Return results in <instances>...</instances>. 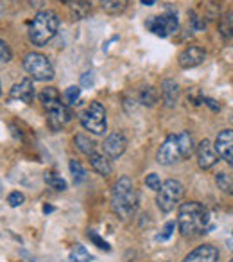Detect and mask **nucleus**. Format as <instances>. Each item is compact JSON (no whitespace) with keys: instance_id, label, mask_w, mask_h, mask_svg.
<instances>
[{"instance_id":"f257e3e1","label":"nucleus","mask_w":233,"mask_h":262,"mask_svg":"<svg viewBox=\"0 0 233 262\" xmlns=\"http://www.w3.org/2000/svg\"><path fill=\"white\" fill-rule=\"evenodd\" d=\"M138 208V192L133 185L131 178L122 176L115 181L111 190V210L122 221L131 219Z\"/></svg>"},{"instance_id":"f03ea898","label":"nucleus","mask_w":233,"mask_h":262,"mask_svg":"<svg viewBox=\"0 0 233 262\" xmlns=\"http://www.w3.org/2000/svg\"><path fill=\"white\" fill-rule=\"evenodd\" d=\"M178 228L183 237H194L206 234L208 228V212L198 201H186L179 205L178 210Z\"/></svg>"},{"instance_id":"7ed1b4c3","label":"nucleus","mask_w":233,"mask_h":262,"mask_svg":"<svg viewBox=\"0 0 233 262\" xmlns=\"http://www.w3.org/2000/svg\"><path fill=\"white\" fill-rule=\"evenodd\" d=\"M40 103L43 104V108L47 110V117H49V126L54 131L61 129L63 126L72 120V112L68 110L65 103H61L59 92L54 86H47L40 93Z\"/></svg>"},{"instance_id":"20e7f679","label":"nucleus","mask_w":233,"mask_h":262,"mask_svg":"<svg viewBox=\"0 0 233 262\" xmlns=\"http://www.w3.org/2000/svg\"><path fill=\"white\" fill-rule=\"evenodd\" d=\"M59 29V18L51 9H42L34 15L31 25H29V40L34 45L43 47L51 42Z\"/></svg>"},{"instance_id":"39448f33","label":"nucleus","mask_w":233,"mask_h":262,"mask_svg":"<svg viewBox=\"0 0 233 262\" xmlns=\"http://www.w3.org/2000/svg\"><path fill=\"white\" fill-rule=\"evenodd\" d=\"M79 122L85 127L86 131H90L92 135H104L106 127H108V120H106V108L97 101H92V103L86 106L85 112L79 115Z\"/></svg>"},{"instance_id":"423d86ee","label":"nucleus","mask_w":233,"mask_h":262,"mask_svg":"<svg viewBox=\"0 0 233 262\" xmlns=\"http://www.w3.org/2000/svg\"><path fill=\"white\" fill-rule=\"evenodd\" d=\"M23 69L34 81H52L54 79V67L51 59L42 52H29L23 58Z\"/></svg>"},{"instance_id":"0eeeda50","label":"nucleus","mask_w":233,"mask_h":262,"mask_svg":"<svg viewBox=\"0 0 233 262\" xmlns=\"http://www.w3.org/2000/svg\"><path fill=\"white\" fill-rule=\"evenodd\" d=\"M183 194H185V189H183V183L178 180H167L163 181L162 187L156 192V203H158V208L163 214L172 212L176 208V205L181 201Z\"/></svg>"},{"instance_id":"6e6552de","label":"nucleus","mask_w":233,"mask_h":262,"mask_svg":"<svg viewBox=\"0 0 233 262\" xmlns=\"http://www.w3.org/2000/svg\"><path fill=\"white\" fill-rule=\"evenodd\" d=\"M145 25H147V29L152 35L160 36V38H167V36L174 35L178 31L179 22L176 15H158L149 18Z\"/></svg>"},{"instance_id":"1a4fd4ad","label":"nucleus","mask_w":233,"mask_h":262,"mask_svg":"<svg viewBox=\"0 0 233 262\" xmlns=\"http://www.w3.org/2000/svg\"><path fill=\"white\" fill-rule=\"evenodd\" d=\"M156 160H158V163H162V166H172V163L183 160L181 147H179V142H178V135H169L167 139L163 140L158 153H156Z\"/></svg>"},{"instance_id":"9d476101","label":"nucleus","mask_w":233,"mask_h":262,"mask_svg":"<svg viewBox=\"0 0 233 262\" xmlns=\"http://www.w3.org/2000/svg\"><path fill=\"white\" fill-rule=\"evenodd\" d=\"M128 149V139L122 131H115L111 135H108L102 142V153L108 156L109 160H119Z\"/></svg>"},{"instance_id":"9b49d317","label":"nucleus","mask_w":233,"mask_h":262,"mask_svg":"<svg viewBox=\"0 0 233 262\" xmlns=\"http://www.w3.org/2000/svg\"><path fill=\"white\" fill-rule=\"evenodd\" d=\"M196 156H198V166L203 171H210L212 167L217 166L219 162V153L215 146L210 140H201L196 147Z\"/></svg>"},{"instance_id":"f8f14e48","label":"nucleus","mask_w":233,"mask_h":262,"mask_svg":"<svg viewBox=\"0 0 233 262\" xmlns=\"http://www.w3.org/2000/svg\"><path fill=\"white\" fill-rule=\"evenodd\" d=\"M205 56H206L205 49H201L198 45H190L179 52L178 63L181 69H194V67L201 65L205 61Z\"/></svg>"},{"instance_id":"ddd939ff","label":"nucleus","mask_w":233,"mask_h":262,"mask_svg":"<svg viewBox=\"0 0 233 262\" xmlns=\"http://www.w3.org/2000/svg\"><path fill=\"white\" fill-rule=\"evenodd\" d=\"M215 149L222 160L233 166V129H224L219 133L215 140Z\"/></svg>"},{"instance_id":"4468645a","label":"nucleus","mask_w":233,"mask_h":262,"mask_svg":"<svg viewBox=\"0 0 233 262\" xmlns=\"http://www.w3.org/2000/svg\"><path fill=\"white\" fill-rule=\"evenodd\" d=\"M219 250L212 244H201L186 255L183 262H217Z\"/></svg>"},{"instance_id":"2eb2a0df","label":"nucleus","mask_w":233,"mask_h":262,"mask_svg":"<svg viewBox=\"0 0 233 262\" xmlns=\"http://www.w3.org/2000/svg\"><path fill=\"white\" fill-rule=\"evenodd\" d=\"M9 97L15 101H22V103L25 104L32 103V99H34V85H32V79L25 77V79H22L20 83H16L11 88V92H9Z\"/></svg>"},{"instance_id":"dca6fc26","label":"nucleus","mask_w":233,"mask_h":262,"mask_svg":"<svg viewBox=\"0 0 233 262\" xmlns=\"http://www.w3.org/2000/svg\"><path fill=\"white\" fill-rule=\"evenodd\" d=\"M160 93H162V103L165 108H176L179 101V85L174 79H163Z\"/></svg>"},{"instance_id":"f3484780","label":"nucleus","mask_w":233,"mask_h":262,"mask_svg":"<svg viewBox=\"0 0 233 262\" xmlns=\"http://www.w3.org/2000/svg\"><path fill=\"white\" fill-rule=\"evenodd\" d=\"M90 160V166H92V169L95 171L97 174H101V176H109L111 174V160L106 156L102 151H95V153H92L88 156Z\"/></svg>"},{"instance_id":"a211bd4d","label":"nucleus","mask_w":233,"mask_h":262,"mask_svg":"<svg viewBox=\"0 0 233 262\" xmlns=\"http://www.w3.org/2000/svg\"><path fill=\"white\" fill-rule=\"evenodd\" d=\"M92 11V2L88 0H70L68 2V13L72 20H83Z\"/></svg>"},{"instance_id":"6ab92c4d","label":"nucleus","mask_w":233,"mask_h":262,"mask_svg":"<svg viewBox=\"0 0 233 262\" xmlns=\"http://www.w3.org/2000/svg\"><path fill=\"white\" fill-rule=\"evenodd\" d=\"M138 99H140V103L144 104V106L152 108V106H156V103L160 101V93H158V90H156L154 86H144V88L140 90Z\"/></svg>"},{"instance_id":"aec40b11","label":"nucleus","mask_w":233,"mask_h":262,"mask_svg":"<svg viewBox=\"0 0 233 262\" xmlns=\"http://www.w3.org/2000/svg\"><path fill=\"white\" fill-rule=\"evenodd\" d=\"M178 142H179V147H181V154H183V160L188 158L192 153L196 151V146H194V139L188 131H181L178 135Z\"/></svg>"},{"instance_id":"412c9836","label":"nucleus","mask_w":233,"mask_h":262,"mask_svg":"<svg viewBox=\"0 0 233 262\" xmlns=\"http://www.w3.org/2000/svg\"><path fill=\"white\" fill-rule=\"evenodd\" d=\"M74 144L83 154H86V156H90L92 153L97 151V144L93 142V140L90 139V137H86V135H75Z\"/></svg>"},{"instance_id":"4be33fe9","label":"nucleus","mask_w":233,"mask_h":262,"mask_svg":"<svg viewBox=\"0 0 233 262\" xmlns=\"http://www.w3.org/2000/svg\"><path fill=\"white\" fill-rule=\"evenodd\" d=\"M219 32L224 40L233 38V11H228L219 20Z\"/></svg>"},{"instance_id":"5701e85b","label":"nucleus","mask_w":233,"mask_h":262,"mask_svg":"<svg viewBox=\"0 0 233 262\" xmlns=\"http://www.w3.org/2000/svg\"><path fill=\"white\" fill-rule=\"evenodd\" d=\"M101 8L108 15H121L128 8V0H101Z\"/></svg>"},{"instance_id":"b1692460","label":"nucleus","mask_w":233,"mask_h":262,"mask_svg":"<svg viewBox=\"0 0 233 262\" xmlns=\"http://www.w3.org/2000/svg\"><path fill=\"white\" fill-rule=\"evenodd\" d=\"M215 183L224 194L233 196V176H229L228 173H219L217 178H215Z\"/></svg>"},{"instance_id":"393cba45","label":"nucleus","mask_w":233,"mask_h":262,"mask_svg":"<svg viewBox=\"0 0 233 262\" xmlns=\"http://www.w3.org/2000/svg\"><path fill=\"white\" fill-rule=\"evenodd\" d=\"M70 260L72 262H92V255L88 253L83 244H75L72 250H70Z\"/></svg>"},{"instance_id":"a878e982","label":"nucleus","mask_w":233,"mask_h":262,"mask_svg":"<svg viewBox=\"0 0 233 262\" xmlns=\"http://www.w3.org/2000/svg\"><path fill=\"white\" fill-rule=\"evenodd\" d=\"M43 180H45L47 185L52 187V189H56V190H65L66 189V181L63 180L61 176H58L56 173H52V171H47L45 176H43Z\"/></svg>"},{"instance_id":"bb28decb","label":"nucleus","mask_w":233,"mask_h":262,"mask_svg":"<svg viewBox=\"0 0 233 262\" xmlns=\"http://www.w3.org/2000/svg\"><path fill=\"white\" fill-rule=\"evenodd\" d=\"M68 167H70V174L74 178V183H83V181L86 180V169L81 166V162H77V160H70Z\"/></svg>"},{"instance_id":"cd10ccee","label":"nucleus","mask_w":233,"mask_h":262,"mask_svg":"<svg viewBox=\"0 0 233 262\" xmlns=\"http://www.w3.org/2000/svg\"><path fill=\"white\" fill-rule=\"evenodd\" d=\"M79 97H81V88L79 86H68L63 93V99H65L66 104L74 106V104L79 103Z\"/></svg>"},{"instance_id":"c85d7f7f","label":"nucleus","mask_w":233,"mask_h":262,"mask_svg":"<svg viewBox=\"0 0 233 262\" xmlns=\"http://www.w3.org/2000/svg\"><path fill=\"white\" fill-rule=\"evenodd\" d=\"M219 2H206L205 4V15L203 18L205 20H215L219 16Z\"/></svg>"},{"instance_id":"c756f323","label":"nucleus","mask_w":233,"mask_h":262,"mask_svg":"<svg viewBox=\"0 0 233 262\" xmlns=\"http://www.w3.org/2000/svg\"><path fill=\"white\" fill-rule=\"evenodd\" d=\"M190 25H192V29H194V31H205V27H206V20L203 18L201 15H198V13H194L192 11L190 15Z\"/></svg>"},{"instance_id":"7c9ffc66","label":"nucleus","mask_w":233,"mask_h":262,"mask_svg":"<svg viewBox=\"0 0 233 262\" xmlns=\"http://www.w3.org/2000/svg\"><path fill=\"white\" fill-rule=\"evenodd\" d=\"M145 185H147V189L158 192V189L162 187V180H160V176L156 173H151V174H147V178H145Z\"/></svg>"},{"instance_id":"2f4dec72","label":"nucleus","mask_w":233,"mask_h":262,"mask_svg":"<svg viewBox=\"0 0 233 262\" xmlns=\"http://www.w3.org/2000/svg\"><path fill=\"white\" fill-rule=\"evenodd\" d=\"M88 239L92 241V243L95 244V246H97V248H101V250L109 251V244L106 243L104 239H101V237H99V234H95V232H93V230H88Z\"/></svg>"},{"instance_id":"473e14b6","label":"nucleus","mask_w":233,"mask_h":262,"mask_svg":"<svg viewBox=\"0 0 233 262\" xmlns=\"http://www.w3.org/2000/svg\"><path fill=\"white\" fill-rule=\"evenodd\" d=\"M13 58V52L9 49V45L4 42V40H0V63H8L11 61Z\"/></svg>"},{"instance_id":"72a5a7b5","label":"nucleus","mask_w":233,"mask_h":262,"mask_svg":"<svg viewBox=\"0 0 233 262\" xmlns=\"http://www.w3.org/2000/svg\"><path fill=\"white\" fill-rule=\"evenodd\" d=\"M23 201H25V196H23L22 192H18V190H15V192H11L8 196V203H9V207H13V208L20 207Z\"/></svg>"},{"instance_id":"f704fd0d","label":"nucleus","mask_w":233,"mask_h":262,"mask_svg":"<svg viewBox=\"0 0 233 262\" xmlns=\"http://www.w3.org/2000/svg\"><path fill=\"white\" fill-rule=\"evenodd\" d=\"M174 228H176V223H167L165 224V228H163V234L162 235H158V237H156V239L158 241H165V239H169V237H171L172 235V232H174Z\"/></svg>"},{"instance_id":"c9c22d12","label":"nucleus","mask_w":233,"mask_h":262,"mask_svg":"<svg viewBox=\"0 0 233 262\" xmlns=\"http://www.w3.org/2000/svg\"><path fill=\"white\" fill-rule=\"evenodd\" d=\"M81 85L83 86H92L93 85V72H86L81 77Z\"/></svg>"},{"instance_id":"e433bc0d","label":"nucleus","mask_w":233,"mask_h":262,"mask_svg":"<svg viewBox=\"0 0 233 262\" xmlns=\"http://www.w3.org/2000/svg\"><path fill=\"white\" fill-rule=\"evenodd\" d=\"M203 103H205L206 106H208V108L214 110V112H219V108H221V106H219V104L215 103L214 99H210V97H205V99H203Z\"/></svg>"},{"instance_id":"4c0bfd02","label":"nucleus","mask_w":233,"mask_h":262,"mask_svg":"<svg viewBox=\"0 0 233 262\" xmlns=\"http://www.w3.org/2000/svg\"><path fill=\"white\" fill-rule=\"evenodd\" d=\"M52 210H54V207H49V205H45V207H43V212H45V214L52 212Z\"/></svg>"},{"instance_id":"58836bf2","label":"nucleus","mask_w":233,"mask_h":262,"mask_svg":"<svg viewBox=\"0 0 233 262\" xmlns=\"http://www.w3.org/2000/svg\"><path fill=\"white\" fill-rule=\"evenodd\" d=\"M142 4H144V6H152V4H154V0H142Z\"/></svg>"},{"instance_id":"ea45409f","label":"nucleus","mask_w":233,"mask_h":262,"mask_svg":"<svg viewBox=\"0 0 233 262\" xmlns=\"http://www.w3.org/2000/svg\"><path fill=\"white\" fill-rule=\"evenodd\" d=\"M58 2H66V4H68V2H70V0H58Z\"/></svg>"},{"instance_id":"a19ab883","label":"nucleus","mask_w":233,"mask_h":262,"mask_svg":"<svg viewBox=\"0 0 233 262\" xmlns=\"http://www.w3.org/2000/svg\"><path fill=\"white\" fill-rule=\"evenodd\" d=\"M0 88H2V85H0ZM0 95H2V90H0Z\"/></svg>"},{"instance_id":"79ce46f5","label":"nucleus","mask_w":233,"mask_h":262,"mask_svg":"<svg viewBox=\"0 0 233 262\" xmlns=\"http://www.w3.org/2000/svg\"><path fill=\"white\" fill-rule=\"evenodd\" d=\"M229 262H233V258H231V260H229Z\"/></svg>"}]
</instances>
